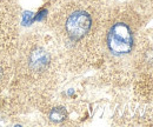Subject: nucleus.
I'll return each instance as SVG.
<instances>
[{
  "label": "nucleus",
  "mask_w": 153,
  "mask_h": 127,
  "mask_svg": "<svg viewBox=\"0 0 153 127\" xmlns=\"http://www.w3.org/2000/svg\"><path fill=\"white\" fill-rule=\"evenodd\" d=\"M106 44L112 54L118 56L128 54L133 47V33L131 27L123 21L113 24L107 32Z\"/></svg>",
  "instance_id": "1"
},
{
  "label": "nucleus",
  "mask_w": 153,
  "mask_h": 127,
  "mask_svg": "<svg viewBox=\"0 0 153 127\" xmlns=\"http://www.w3.org/2000/svg\"><path fill=\"white\" fill-rule=\"evenodd\" d=\"M92 16L85 10H76L71 12L64 24L66 36L71 41H80L92 30Z\"/></svg>",
  "instance_id": "2"
},
{
  "label": "nucleus",
  "mask_w": 153,
  "mask_h": 127,
  "mask_svg": "<svg viewBox=\"0 0 153 127\" xmlns=\"http://www.w3.org/2000/svg\"><path fill=\"white\" fill-rule=\"evenodd\" d=\"M17 21L16 0H0V31H6Z\"/></svg>",
  "instance_id": "3"
},
{
  "label": "nucleus",
  "mask_w": 153,
  "mask_h": 127,
  "mask_svg": "<svg viewBox=\"0 0 153 127\" xmlns=\"http://www.w3.org/2000/svg\"><path fill=\"white\" fill-rule=\"evenodd\" d=\"M13 59L14 55L7 54L6 45H0V92L2 91L12 76L13 73Z\"/></svg>",
  "instance_id": "4"
},
{
  "label": "nucleus",
  "mask_w": 153,
  "mask_h": 127,
  "mask_svg": "<svg viewBox=\"0 0 153 127\" xmlns=\"http://www.w3.org/2000/svg\"><path fill=\"white\" fill-rule=\"evenodd\" d=\"M66 117H67V113L64 107H56L50 113V120L52 123H61L66 119Z\"/></svg>",
  "instance_id": "5"
},
{
  "label": "nucleus",
  "mask_w": 153,
  "mask_h": 127,
  "mask_svg": "<svg viewBox=\"0 0 153 127\" xmlns=\"http://www.w3.org/2000/svg\"><path fill=\"white\" fill-rule=\"evenodd\" d=\"M33 22V13L30 11H26L22 13V25L30 26Z\"/></svg>",
  "instance_id": "6"
},
{
  "label": "nucleus",
  "mask_w": 153,
  "mask_h": 127,
  "mask_svg": "<svg viewBox=\"0 0 153 127\" xmlns=\"http://www.w3.org/2000/svg\"><path fill=\"white\" fill-rule=\"evenodd\" d=\"M46 14H47V11L46 10H41L40 12L38 13V16L36 17V20H38V21H41L42 19L46 17Z\"/></svg>",
  "instance_id": "7"
}]
</instances>
